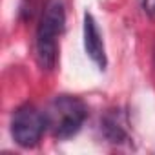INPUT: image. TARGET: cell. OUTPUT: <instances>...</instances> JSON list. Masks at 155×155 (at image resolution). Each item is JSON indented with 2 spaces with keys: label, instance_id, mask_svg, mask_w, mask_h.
Here are the masks:
<instances>
[{
  "label": "cell",
  "instance_id": "cell-1",
  "mask_svg": "<svg viewBox=\"0 0 155 155\" xmlns=\"http://www.w3.org/2000/svg\"><path fill=\"white\" fill-rule=\"evenodd\" d=\"M66 26L64 0H46L35 35V60L42 71H53L57 66V38Z\"/></svg>",
  "mask_w": 155,
  "mask_h": 155
},
{
  "label": "cell",
  "instance_id": "cell-2",
  "mask_svg": "<svg viewBox=\"0 0 155 155\" xmlns=\"http://www.w3.org/2000/svg\"><path fill=\"white\" fill-rule=\"evenodd\" d=\"M46 124L53 137L69 139L79 131L86 120L88 110L81 99L73 95H57L46 108Z\"/></svg>",
  "mask_w": 155,
  "mask_h": 155
},
{
  "label": "cell",
  "instance_id": "cell-3",
  "mask_svg": "<svg viewBox=\"0 0 155 155\" xmlns=\"http://www.w3.org/2000/svg\"><path fill=\"white\" fill-rule=\"evenodd\" d=\"M46 130H48L46 115L35 106L24 104L15 110L11 117V135L18 146L22 148L37 146Z\"/></svg>",
  "mask_w": 155,
  "mask_h": 155
},
{
  "label": "cell",
  "instance_id": "cell-4",
  "mask_svg": "<svg viewBox=\"0 0 155 155\" xmlns=\"http://www.w3.org/2000/svg\"><path fill=\"white\" fill-rule=\"evenodd\" d=\"M84 49H86L88 57L101 69L106 68L108 58H106L104 40H102V35H101L99 26H97V22H95L91 13H84Z\"/></svg>",
  "mask_w": 155,
  "mask_h": 155
},
{
  "label": "cell",
  "instance_id": "cell-5",
  "mask_svg": "<svg viewBox=\"0 0 155 155\" xmlns=\"http://www.w3.org/2000/svg\"><path fill=\"white\" fill-rule=\"evenodd\" d=\"M128 122L124 119V115L119 111V110H113L110 111L104 119H102V131L106 135V139L110 142H115V144H120V142H126L130 133H128Z\"/></svg>",
  "mask_w": 155,
  "mask_h": 155
},
{
  "label": "cell",
  "instance_id": "cell-6",
  "mask_svg": "<svg viewBox=\"0 0 155 155\" xmlns=\"http://www.w3.org/2000/svg\"><path fill=\"white\" fill-rule=\"evenodd\" d=\"M142 9L150 18L155 20V0H142Z\"/></svg>",
  "mask_w": 155,
  "mask_h": 155
}]
</instances>
